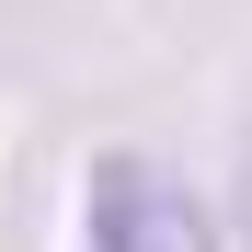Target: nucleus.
<instances>
[{"label":"nucleus","instance_id":"f257e3e1","mask_svg":"<svg viewBox=\"0 0 252 252\" xmlns=\"http://www.w3.org/2000/svg\"><path fill=\"white\" fill-rule=\"evenodd\" d=\"M80 252H218L206 195L149 149H103L92 195H80Z\"/></svg>","mask_w":252,"mask_h":252}]
</instances>
